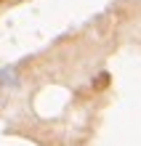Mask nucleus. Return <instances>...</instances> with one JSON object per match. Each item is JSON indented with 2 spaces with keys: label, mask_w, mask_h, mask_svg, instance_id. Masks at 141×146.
I'll use <instances>...</instances> for the list:
<instances>
[{
  "label": "nucleus",
  "mask_w": 141,
  "mask_h": 146,
  "mask_svg": "<svg viewBox=\"0 0 141 146\" xmlns=\"http://www.w3.org/2000/svg\"><path fill=\"white\" fill-rule=\"evenodd\" d=\"M109 82H112L109 72H101V74H96V80H93V90H107V88H109Z\"/></svg>",
  "instance_id": "nucleus-1"
},
{
  "label": "nucleus",
  "mask_w": 141,
  "mask_h": 146,
  "mask_svg": "<svg viewBox=\"0 0 141 146\" xmlns=\"http://www.w3.org/2000/svg\"><path fill=\"white\" fill-rule=\"evenodd\" d=\"M0 3H3V0H0Z\"/></svg>",
  "instance_id": "nucleus-2"
}]
</instances>
